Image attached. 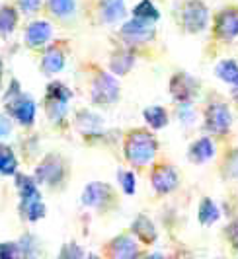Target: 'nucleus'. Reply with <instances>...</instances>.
Returning <instances> with one entry per match:
<instances>
[{
  "mask_svg": "<svg viewBox=\"0 0 238 259\" xmlns=\"http://www.w3.org/2000/svg\"><path fill=\"white\" fill-rule=\"evenodd\" d=\"M156 154V141L146 131H133L125 143V156L133 166H146Z\"/></svg>",
  "mask_w": 238,
  "mask_h": 259,
  "instance_id": "obj_1",
  "label": "nucleus"
},
{
  "mask_svg": "<svg viewBox=\"0 0 238 259\" xmlns=\"http://www.w3.org/2000/svg\"><path fill=\"white\" fill-rule=\"evenodd\" d=\"M70 100V92L66 90L63 84L53 82L47 88V115L53 123L63 121V117L66 115V104Z\"/></svg>",
  "mask_w": 238,
  "mask_h": 259,
  "instance_id": "obj_2",
  "label": "nucleus"
},
{
  "mask_svg": "<svg viewBox=\"0 0 238 259\" xmlns=\"http://www.w3.org/2000/svg\"><path fill=\"white\" fill-rule=\"evenodd\" d=\"M119 96V84L117 80L107 74V72H100L92 84V100L98 105H109L117 100Z\"/></svg>",
  "mask_w": 238,
  "mask_h": 259,
  "instance_id": "obj_3",
  "label": "nucleus"
},
{
  "mask_svg": "<svg viewBox=\"0 0 238 259\" xmlns=\"http://www.w3.org/2000/svg\"><path fill=\"white\" fill-rule=\"evenodd\" d=\"M182 16H184V26L189 33L203 31L205 26H207V20H209L207 6L201 0H187Z\"/></svg>",
  "mask_w": 238,
  "mask_h": 259,
  "instance_id": "obj_4",
  "label": "nucleus"
},
{
  "mask_svg": "<svg viewBox=\"0 0 238 259\" xmlns=\"http://www.w3.org/2000/svg\"><path fill=\"white\" fill-rule=\"evenodd\" d=\"M121 35L127 39V43H145L154 37V22L145 18H133L121 27Z\"/></svg>",
  "mask_w": 238,
  "mask_h": 259,
  "instance_id": "obj_5",
  "label": "nucleus"
},
{
  "mask_svg": "<svg viewBox=\"0 0 238 259\" xmlns=\"http://www.w3.org/2000/svg\"><path fill=\"white\" fill-rule=\"evenodd\" d=\"M65 176V166L59 156L49 154L41 162L35 169V180L37 183H47V185H57Z\"/></svg>",
  "mask_w": 238,
  "mask_h": 259,
  "instance_id": "obj_6",
  "label": "nucleus"
},
{
  "mask_svg": "<svg viewBox=\"0 0 238 259\" xmlns=\"http://www.w3.org/2000/svg\"><path fill=\"white\" fill-rule=\"evenodd\" d=\"M205 123H207V129L211 133L225 135L226 131L230 129V123H232L228 107L225 104H211L207 107V113H205Z\"/></svg>",
  "mask_w": 238,
  "mask_h": 259,
  "instance_id": "obj_7",
  "label": "nucleus"
},
{
  "mask_svg": "<svg viewBox=\"0 0 238 259\" xmlns=\"http://www.w3.org/2000/svg\"><path fill=\"white\" fill-rule=\"evenodd\" d=\"M8 109H10V113H12L22 125H26L29 127L31 123H33V119H35V104L26 98V96H16L14 100H10V104H8Z\"/></svg>",
  "mask_w": 238,
  "mask_h": 259,
  "instance_id": "obj_8",
  "label": "nucleus"
},
{
  "mask_svg": "<svg viewBox=\"0 0 238 259\" xmlns=\"http://www.w3.org/2000/svg\"><path fill=\"white\" fill-rule=\"evenodd\" d=\"M178 185V174L170 166H158L152 171V187L158 195L170 193Z\"/></svg>",
  "mask_w": 238,
  "mask_h": 259,
  "instance_id": "obj_9",
  "label": "nucleus"
},
{
  "mask_svg": "<svg viewBox=\"0 0 238 259\" xmlns=\"http://www.w3.org/2000/svg\"><path fill=\"white\" fill-rule=\"evenodd\" d=\"M51 24L49 22H33L26 29V43L29 47H41L51 37Z\"/></svg>",
  "mask_w": 238,
  "mask_h": 259,
  "instance_id": "obj_10",
  "label": "nucleus"
},
{
  "mask_svg": "<svg viewBox=\"0 0 238 259\" xmlns=\"http://www.w3.org/2000/svg\"><path fill=\"white\" fill-rule=\"evenodd\" d=\"M170 90H172V96L178 100V102H189L191 96L195 94V82L185 74H176L170 82Z\"/></svg>",
  "mask_w": 238,
  "mask_h": 259,
  "instance_id": "obj_11",
  "label": "nucleus"
},
{
  "mask_svg": "<svg viewBox=\"0 0 238 259\" xmlns=\"http://www.w3.org/2000/svg\"><path fill=\"white\" fill-rule=\"evenodd\" d=\"M217 33L219 37L226 39H234L238 35V14L232 10H225L223 14H219L217 18Z\"/></svg>",
  "mask_w": 238,
  "mask_h": 259,
  "instance_id": "obj_12",
  "label": "nucleus"
},
{
  "mask_svg": "<svg viewBox=\"0 0 238 259\" xmlns=\"http://www.w3.org/2000/svg\"><path fill=\"white\" fill-rule=\"evenodd\" d=\"M109 249H111V255L119 259H133L137 257V253H139L137 242L133 238H129V236H119V238H115L111 242Z\"/></svg>",
  "mask_w": 238,
  "mask_h": 259,
  "instance_id": "obj_13",
  "label": "nucleus"
},
{
  "mask_svg": "<svg viewBox=\"0 0 238 259\" xmlns=\"http://www.w3.org/2000/svg\"><path fill=\"white\" fill-rule=\"evenodd\" d=\"M109 195V187L104 183H90L84 187V193H82V203L88 205V207H100L104 205V201Z\"/></svg>",
  "mask_w": 238,
  "mask_h": 259,
  "instance_id": "obj_14",
  "label": "nucleus"
},
{
  "mask_svg": "<svg viewBox=\"0 0 238 259\" xmlns=\"http://www.w3.org/2000/svg\"><path fill=\"white\" fill-rule=\"evenodd\" d=\"M213 154H215V146H213L211 139H207V137H201L189 148V160L193 164H203V162L211 160Z\"/></svg>",
  "mask_w": 238,
  "mask_h": 259,
  "instance_id": "obj_15",
  "label": "nucleus"
},
{
  "mask_svg": "<svg viewBox=\"0 0 238 259\" xmlns=\"http://www.w3.org/2000/svg\"><path fill=\"white\" fill-rule=\"evenodd\" d=\"M102 20L107 24H115L125 16V0H102L100 4Z\"/></svg>",
  "mask_w": 238,
  "mask_h": 259,
  "instance_id": "obj_16",
  "label": "nucleus"
},
{
  "mask_svg": "<svg viewBox=\"0 0 238 259\" xmlns=\"http://www.w3.org/2000/svg\"><path fill=\"white\" fill-rule=\"evenodd\" d=\"M65 65V53L61 51L59 47H49L45 57H43V63H41V68L47 76L51 74H57L61 68Z\"/></svg>",
  "mask_w": 238,
  "mask_h": 259,
  "instance_id": "obj_17",
  "label": "nucleus"
},
{
  "mask_svg": "<svg viewBox=\"0 0 238 259\" xmlns=\"http://www.w3.org/2000/svg\"><path fill=\"white\" fill-rule=\"evenodd\" d=\"M16 185L20 189L22 203H31V201H41V193L37 189L35 182L27 176H16Z\"/></svg>",
  "mask_w": 238,
  "mask_h": 259,
  "instance_id": "obj_18",
  "label": "nucleus"
},
{
  "mask_svg": "<svg viewBox=\"0 0 238 259\" xmlns=\"http://www.w3.org/2000/svg\"><path fill=\"white\" fill-rule=\"evenodd\" d=\"M133 232L139 240H143L145 244H152L156 240V230L154 224L150 222V219H146L145 214L137 217V221L133 222Z\"/></svg>",
  "mask_w": 238,
  "mask_h": 259,
  "instance_id": "obj_19",
  "label": "nucleus"
},
{
  "mask_svg": "<svg viewBox=\"0 0 238 259\" xmlns=\"http://www.w3.org/2000/svg\"><path fill=\"white\" fill-rule=\"evenodd\" d=\"M133 63H135V57H133V51H129V49H121V51H117L115 55H113V59H111V63H109V66H111V72L113 74H127L129 70H131Z\"/></svg>",
  "mask_w": 238,
  "mask_h": 259,
  "instance_id": "obj_20",
  "label": "nucleus"
},
{
  "mask_svg": "<svg viewBox=\"0 0 238 259\" xmlns=\"http://www.w3.org/2000/svg\"><path fill=\"white\" fill-rule=\"evenodd\" d=\"M215 72H217V76L221 78V80H225L228 84H238V65L236 61H232V59H226V61H221L217 68H215Z\"/></svg>",
  "mask_w": 238,
  "mask_h": 259,
  "instance_id": "obj_21",
  "label": "nucleus"
},
{
  "mask_svg": "<svg viewBox=\"0 0 238 259\" xmlns=\"http://www.w3.org/2000/svg\"><path fill=\"white\" fill-rule=\"evenodd\" d=\"M145 119L152 129H162V127L168 123V113H166L164 107L152 105V107H146L145 109Z\"/></svg>",
  "mask_w": 238,
  "mask_h": 259,
  "instance_id": "obj_22",
  "label": "nucleus"
},
{
  "mask_svg": "<svg viewBox=\"0 0 238 259\" xmlns=\"http://www.w3.org/2000/svg\"><path fill=\"white\" fill-rule=\"evenodd\" d=\"M219 221V208L213 203L211 199H203L201 205H199V222L201 224H213V222Z\"/></svg>",
  "mask_w": 238,
  "mask_h": 259,
  "instance_id": "obj_23",
  "label": "nucleus"
},
{
  "mask_svg": "<svg viewBox=\"0 0 238 259\" xmlns=\"http://www.w3.org/2000/svg\"><path fill=\"white\" fill-rule=\"evenodd\" d=\"M16 166H18V162H16L14 152L8 146L0 144V174L2 176H12V174H16Z\"/></svg>",
  "mask_w": 238,
  "mask_h": 259,
  "instance_id": "obj_24",
  "label": "nucleus"
},
{
  "mask_svg": "<svg viewBox=\"0 0 238 259\" xmlns=\"http://www.w3.org/2000/svg\"><path fill=\"white\" fill-rule=\"evenodd\" d=\"M49 10L57 18H68L74 14V0H49Z\"/></svg>",
  "mask_w": 238,
  "mask_h": 259,
  "instance_id": "obj_25",
  "label": "nucleus"
},
{
  "mask_svg": "<svg viewBox=\"0 0 238 259\" xmlns=\"http://www.w3.org/2000/svg\"><path fill=\"white\" fill-rule=\"evenodd\" d=\"M16 22H18V16H16L12 8H8V6L0 8V35L10 33L14 26H16Z\"/></svg>",
  "mask_w": 238,
  "mask_h": 259,
  "instance_id": "obj_26",
  "label": "nucleus"
},
{
  "mask_svg": "<svg viewBox=\"0 0 238 259\" xmlns=\"http://www.w3.org/2000/svg\"><path fill=\"white\" fill-rule=\"evenodd\" d=\"M133 14H135L137 18H145V20H152V22L158 20V10L154 8V4H152L150 0H141V2L135 6Z\"/></svg>",
  "mask_w": 238,
  "mask_h": 259,
  "instance_id": "obj_27",
  "label": "nucleus"
},
{
  "mask_svg": "<svg viewBox=\"0 0 238 259\" xmlns=\"http://www.w3.org/2000/svg\"><path fill=\"white\" fill-rule=\"evenodd\" d=\"M22 210L27 217V221H39L45 214V205L41 201H31V203H22Z\"/></svg>",
  "mask_w": 238,
  "mask_h": 259,
  "instance_id": "obj_28",
  "label": "nucleus"
},
{
  "mask_svg": "<svg viewBox=\"0 0 238 259\" xmlns=\"http://www.w3.org/2000/svg\"><path fill=\"white\" fill-rule=\"evenodd\" d=\"M78 125L84 133H94V131L100 129V117L90 115V113L82 111V113L78 115Z\"/></svg>",
  "mask_w": 238,
  "mask_h": 259,
  "instance_id": "obj_29",
  "label": "nucleus"
},
{
  "mask_svg": "<svg viewBox=\"0 0 238 259\" xmlns=\"http://www.w3.org/2000/svg\"><path fill=\"white\" fill-rule=\"evenodd\" d=\"M117 178H119V182H121V187H123L125 193L127 195L135 193L137 183H135V174H133V171H119Z\"/></svg>",
  "mask_w": 238,
  "mask_h": 259,
  "instance_id": "obj_30",
  "label": "nucleus"
},
{
  "mask_svg": "<svg viewBox=\"0 0 238 259\" xmlns=\"http://www.w3.org/2000/svg\"><path fill=\"white\" fill-rule=\"evenodd\" d=\"M225 174L228 178H238V148L234 152H230V154L226 156Z\"/></svg>",
  "mask_w": 238,
  "mask_h": 259,
  "instance_id": "obj_31",
  "label": "nucleus"
},
{
  "mask_svg": "<svg viewBox=\"0 0 238 259\" xmlns=\"http://www.w3.org/2000/svg\"><path fill=\"white\" fill-rule=\"evenodd\" d=\"M20 253L18 244H0V259H10L16 257Z\"/></svg>",
  "mask_w": 238,
  "mask_h": 259,
  "instance_id": "obj_32",
  "label": "nucleus"
},
{
  "mask_svg": "<svg viewBox=\"0 0 238 259\" xmlns=\"http://www.w3.org/2000/svg\"><path fill=\"white\" fill-rule=\"evenodd\" d=\"M18 4H20V8L26 14H33L39 10L41 0H18Z\"/></svg>",
  "mask_w": 238,
  "mask_h": 259,
  "instance_id": "obj_33",
  "label": "nucleus"
},
{
  "mask_svg": "<svg viewBox=\"0 0 238 259\" xmlns=\"http://www.w3.org/2000/svg\"><path fill=\"white\" fill-rule=\"evenodd\" d=\"M82 249L76 244H66L65 249L61 251V257H82Z\"/></svg>",
  "mask_w": 238,
  "mask_h": 259,
  "instance_id": "obj_34",
  "label": "nucleus"
},
{
  "mask_svg": "<svg viewBox=\"0 0 238 259\" xmlns=\"http://www.w3.org/2000/svg\"><path fill=\"white\" fill-rule=\"evenodd\" d=\"M226 234H228V238H230L232 246H236V247H238V219H236V221L230 222V226H228V230H226Z\"/></svg>",
  "mask_w": 238,
  "mask_h": 259,
  "instance_id": "obj_35",
  "label": "nucleus"
},
{
  "mask_svg": "<svg viewBox=\"0 0 238 259\" xmlns=\"http://www.w3.org/2000/svg\"><path fill=\"white\" fill-rule=\"evenodd\" d=\"M10 131H12V123H10V119H6V117L0 115V137H8V135H10Z\"/></svg>",
  "mask_w": 238,
  "mask_h": 259,
  "instance_id": "obj_36",
  "label": "nucleus"
},
{
  "mask_svg": "<svg viewBox=\"0 0 238 259\" xmlns=\"http://www.w3.org/2000/svg\"><path fill=\"white\" fill-rule=\"evenodd\" d=\"M0 78H2V63H0Z\"/></svg>",
  "mask_w": 238,
  "mask_h": 259,
  "instance_id": "obj_37",
  "label": "nucleus"
}]
</instances>
